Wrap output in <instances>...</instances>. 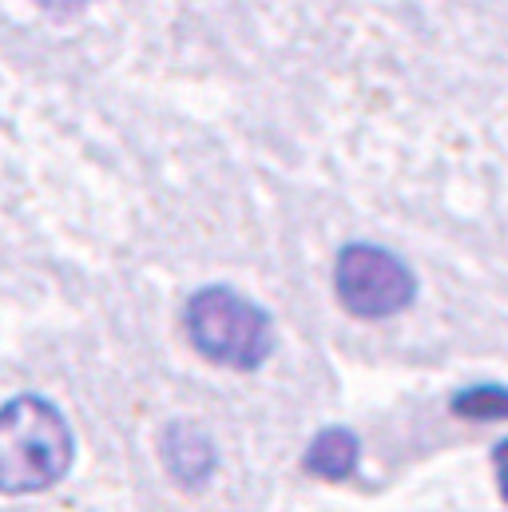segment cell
<instances>
[{
  "label": "cell",
  "mask_w": 508,
  "mask_h": 512,
  "mask_svg": "<svg viewBox=\"0 0 508 512\" xmlns=\"http://www.w3.org/2000/svg\"><path fill=\"white\" fill-rule=\"evenodd\" d=\"M453 413L457 417H469V421H501V417H508V389L505 385L461 389L453 397Z\"/></svg>",
  "instance_id": "8992f818"
},
{
  "label": "cell",
  "mask_w": 508,
  "mask_h": 512,
  "mask_svg": "<svg viewBox=\"0 0 508 512\" xmlns=\"http://www.w3.org/2000/svg\"><path fill=\"white\" fill-rule=\"evenodd\" d=\"M493 465H497V485H501V497L508 501V437L493 449Z\"/></svg>",
  "instance_id": "52a82bcc"
},
{
  "label": "cell",
  "mask_w": 508,
  "mask_h": 512,
  "mask_svg": "<svg viewBox=\"0 0 508 512\" xmlns=\"http://www.w3.org/2000/svg\"><path fill=\"white\" fill-rule=\"evenodd\" d=\"M358 437L350 429H322L306 449V473L322 481H346L358 469Z\"/></svg>",
  "instance_id": "5b68a950"
},
{
  "label": "cell",
  "mask_w": 508,
  "mask_h": 512,
  "mask_svg": "<svg viewBox=\"0 0 508 512\" xmlns=\"http://www.w3.org/2000/svg\"><path fill=\"white\" fill-rule=\"evenodd\" d=\"M163 461L179 485H203L215 473V449H211L207 433L187 421H175L163 433Z\"/></svg>",
  "instance_id": "277c9868"
},
{
  "label": "cell",
  "mask_w": 508,
  "mask_h": 512,
  "mask_svg": "<svg viewBox=\"0 0 508 512\" xmlns=\"http://www.w3.org/2000/svg\"><path fill=\"white\" fill-rule=\"evenodd\" d=\"M183 322L191 346L227 370H258L274 350L270 314L227 286H203L191 294Z\"/></svg>",
  "instance_id": "7a4b0ae2"
},
{
  "label": "cell",
  "mask_w": 508,
  "mask_h": 512,
  "mask_svg": "<svg viewBox=\"0 0 508 512\" xmlns=\"http://www.w3.org/2000/svg\"><path fill=\"white\" fill-rule=\"evenodd\" d=\"M334 290L338 302L358 314V318H389L401 314L413 294H417V278L409 274V266L385 247L370 243H354L338 255L334 266Z\"/></svg>",
  "instance_id": "3957f363"
},
{
  "label": "cell",
  "mask_w": 508,
  "mask_h": 512,
  "mask_svg": "<svg viewBox=\"0 0 508 512\" xmlns=\"http://www.w3.org/2000/svg\"><path fill=\"white\" fill-rule=\"evenodd\" d=\"M72 429L44 397H12L0 409V497L52 489L72 469Z\"/></svg>",
  "instance_id": "6da1fadb"
}]
</instances>
